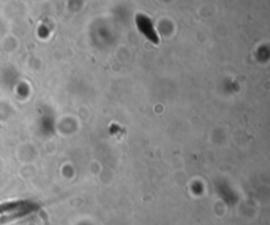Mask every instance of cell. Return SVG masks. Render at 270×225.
<instances>
[{"instance_id":"obj_1","label":"cell","mask_w":270,"mask_h":225,"mask_svg":"<svg viewBox=\"0 0 270 225\" xmlns=\"http://www.w3.org/2000/svg\"><path fill=\"white\" fill-rule=\"evenodd\" d=\"M137 25L138 28H140V31L144 33V35L149 38V40H152L153 42H157V35H155L154 29H152L153 28V25H152V21L149 20V19H146L145 16H138L137 18Z\"/></svg>"}]
</instances>
